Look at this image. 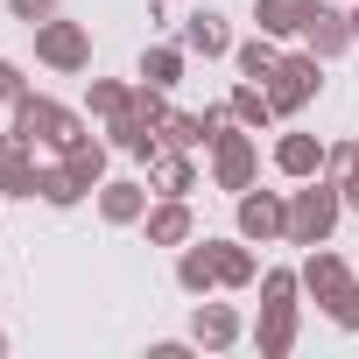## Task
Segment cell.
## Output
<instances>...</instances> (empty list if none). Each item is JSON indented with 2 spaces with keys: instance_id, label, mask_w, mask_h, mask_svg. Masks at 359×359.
I'll return each mask as SVG.
<instances>
[{
  "instance_id": "obj_16",
  "label": "cell",
  "mask_w": 359,
  "mask_h": 359,
  "mask_svg": "<svg viewBox=\"0 0 359 359\" xmlns=\"http://www.w3.org/2000/svg\"><path fill=\"white\" fill-rule=\"evenodd\" d=\"M57 162H64V169H71V176H78V191H85V198H92V191H99V184H106V162H113V141H106V134H92V127H85V134H78V141H71V148H64V155H57Z\"/></svg>"
},
{
  "instance_id": "obj_6",
  "label": "cell",
  "mask_w": 359,
  "mask_h": 359,
  "mask_svg": "<svg viewBox=\"0 0 359 359\" xmlns=\"http://www.w3.org/2000/svg\"><path fill=\"white\" fill-rule=\"evenodd\" d=\"M233 219H240V240L275 247V240H289V191H261V184H247V191L233 198Z\"/></svg>"
},
{
  "instance_id": "obj_14",
  "label": "cell",
  "mask_w": 359,
  "mask_h": 359,
  "mask_svg": "<svg viewBox=\"0 0 359 359\" xmlns=\"http://www.w3.org/2000/svg\"><path fill=\"white\" fill-rule=\"evenodd\" d=\"M191 338H198V352H233V345L247 338V324H240L233 303H205V296H198V310H191Z\"/></svg>"
},
{
  "instance_id": "obj_35",
  "label": "cell",
  "mask_w": 359,
  "mask_h": 359,
  "mask_svg": "<svg viewBox=\"0 0 359 359\" xmlns=\"http://www.w3.org/2000/svg\"><path fill=\"white\" fill-rule=\"evenodd\" d=\"M345 8H352V0H345Z\"/></svg>"
},
{
  "instance_id": "obj_20",
  "label": "cell",
  "mask_w": 359,
  "mask_h": 359,
  "mask_svg": "<svg viewBox=\"0 0 359 359\" xmlns=\"http://www.w3.org/2000/svg\"><path fill=\"white\" fill-rule=\"evenodd\" d=\"M275 176H289V184L324 176V141H317V134H282V141H275Z\"/></svg>"
},
{
  "instance_id": "obj_25",
  "label": "cell",
  "mask_w": 359,
  "mask_h": 359,
  "mask_svg": "<svg viewBox=\"0 0 359 359\" xmlns=\"http://www.w3.org/2000/svg\"><path fill=\"white\" fill-rule=\"evenodd\" d=\"M36 198H43L50 212H71L85 191H78V176H71L64 162H43V169H36Z\"/></svg>"
},
{
  "instance_id": "obj_21",
  "label": "cell",
  "mask_w": 359,
  "mask_h": 359,
  "mask_svg": "<svg viewBox=\"0 0 359 359\" xmlns=\"http://www.w3.org/2000/svg\"><path fill=\"white\" fill-rule=\"evenodd\" d=\"M212 261H219V289H254L261 282L254 240H212Z\"/></svg>"
},
{
  "instance_id": "obj_5",
  "label": "cell",
  "mask_w": 359,
  "mask_h": 359,
  "mask_svg": "<svg viewBox=\"0 0 359 359\" xmlns=\"http://www.w3.org/2000/svg\"><path fill=\"white\" fill-rule=\"evenodd\" d=\"M247 184H261V141H254V127H226L219 141H212V191H247Z\"/></svg>"
},
{
  "instance_id": "obj_12",
  "label": "cell",
  "mask_w": 359,
  "mask_h": 359,
  "mask_svg": "<svg viewBox=\"0 0 359 359\" xmlns=\"http://www.w3.org/2000/svg\"><path fill=\"white\" fill-rule=\"evenodd\" d=\"M36 169H43L36 141L8 127V134H0V198H36Z\"/></svg>"
},
{
  "instance_id": "obj_15",
  "label": "cell",
  "mask_w": 359,
  "mask_h": 359,
  "mask_svg": "<svg viewBox=\"0 0 359 359\" xmlns=\"http://www.w3.org/2000/svg\"><path fill=\"white\" fill-rule=\"evenodd\" d=\"M141 233H148V247H184V240H198V212H191V198H155L148 219H141Z\"/></svg>"
},
{
  "instance_id": "obj_8",
  "label": "cell",
  "mask_w": 359,
  "mask_h": 359,
  "mask_svg": "<svg viewBox=\"0 0 359 359\" xmlns=\"http://www.w3.org/2000/svg\"><path fill=\"white\" fill-rule=\"evenodd\" d=\"M303 50L324 57V64H338L345 50H359V43H352V15H345V0H317V15H310V29H303Z\"/></svg>"
},
{
  "instance_id": "obj_22",
  "label": "cell",
  "mask_w": 359,
  "mask_h": 359,
  "mask_svg": "<svg viewBox=\"0 0 359 359\" xmlns=\"http://www.w3.org/2000/svg\"><path fill=\"white\" fill-rule=\"evenodd\" d=\"M184 64H191V50H184V43H148V50H141V85L176 92V85H184Z\"/></svg>"
},
{
  "instance_id": "obj_17",
  "label": "cell",
  "mask_w": 359,
  "mask_h": 359,
  "mask_svg": "<svg viewBox=\"0 0 359 359\" xmlns=\"http://www.w3.org/2000/svg\"><path fill=\"white\" fill-rule=\"evenodd\" d=\"M310 15H317V0H254V29L261 36H275V43H303V29H310Z\"/></svg>"
},
{
  "instance_id": "obj_30",
  "label": "cell",
  "mask_w": 359,
  "mask_h": 359,
  "mask_svg": "<svg viewBox=\"0 0 359 359\" xmlns=\"http://www.w3.org/2000/svg\"><path fill=\"white\" fill-rule=\"evenodd\" d=\"M22 92H29V78H22V64H15V57H0V99L15 106Z\"/></svg>"
},
{
  "instance_id": "obj_34",
  "label": "cell",
  "mask_w": 359,
  "mask_h": 359,
  "mask_svg": "<svg viewBox=\"0 0 359 359\" xmlns=\"http://www.w3.org/2000/svg\"><path fill=\"white\" fill-rule=\"evenodd\" d=\"M0 352H8V331H0Z\"/></svg>"
},
{
  "instance_id": "obj_19",
  "label": "cell",
  "mask_w": 359,
  "mask_h": 359,
  "mask_svg": "<svg viewBox=\"0 0 359 359\" xmlns=\"http://www.w3.org/2000/svg\"><path fill=\"white\" fill-rule=\"evenodd\" d=\"M176 289H184V296H212V289H219L212 240H184V247H176Z\"/></svg>"
},
{
  "instance_id": "obj_1",
  "label": "cell",
  "mask_w": 359,
  "mask_h": 359,
  "mask_svg": "<svg viewBox=\"0 0 359 359\" xmlns=\"http://www.w3.org/2000/svg\"><path fill=\"white\" fill-rule=\"evenodd\" d=\"M345 219V191L331 184V176H303V184L289 191V247H324Z\"/></svg>"
},
{
  "instance_id": "obj_7",
  "label": "cell",
  "mask_w": 359,
  "mask_h": 359,
  "mask_svg": "<svg viewBox=\"0 0 359 359\" xmlns=\"http://www.w3.org/2000/svg\"><path fill=\"white\" fill-rule=\"evenodd\" d=\"M303 331V303L296 296H261V324H254V352L261 359H289Z\"/></svg>"
},
{
  "instance_id": "obj_33",
  "label": "cell",
  "mask_w": 359,
  "mask_h": 359,
  "mask_svg": "<svg viewBox=\"0 0 359 359\" xmlns=\"http://www.w3.org/2000/svg\"><path fill=\"white\" fill-rule=\"evenodd\" d=\"M345 15H352V43H359V0H352V8H345Z\"/></svg>"
},
{
  "instance_id": "obj_13",
  "label": "cell",
  "mask_w": 359,
  "mask_h": 359,
  "mask_svg": "<svg viewBox=\"0 0 359 359\" xmlns=\"http://www.w3.org/2000/svg\"><path fill=\"white\" fill-rule=\"evenodd\" d=\"M296 275H303V296H310L317 310L352 282V268H345V254H331V240H324V247H303V268H296Z\"/></svg>"
},
{
  "instance_id": "obj_26",
  "label": "cell",
  "mask_w": 359,
  "mask_h": 359,
  "mask_svg": "<svg viewBox=\"0 0 359 359\" xmlns=\"http://www.w3.org/2000/svg\"><path fill=\"white\" fill-rule=\"evenodd\" d=\"M85 106H92L99 120H120V113L134 106V85H127V78H92V92H85Z\"/></svg>"
},
{
  "instance_id": "obj_23",
  "label": "cell",
  "mask_w": 359,
  "mask_h": 359,
  "mask_svg": "<svg viewBox=\"0 0 359 359\" xmlns=\"http://www.w3.org/2000/svg\"><path fill=\"white\" fill-rule=\"evenodd\" d=\"M226 106H233V120H240V127H254V134H261V127H275V120H282V113H275V99H268V85H254V78H240V85H233V99H226Z\"/></svg>"
},
{
  "instance_id": "obj_32",
  "label": "cell",
  "mask_w": 359,
  "mask_h": 359,
  "mask_svg": "<svg viewBox=\"0 0 359 359\" xmlns=\"http://www.w3.org/2000/svg\"><path fill=\"white\" fill-rule=\"evenodd\" d=\"M338 191H345V212H359V169L345 176V184H338Z\"/></svg>"
},
{
  "instance_id": "obj_2",
  "label": "cell",
  "mask_w": 359,
  "mask_h": 359,
  "mask_svg": "<svg viewBox=\"0 0 359 359\" xmlns=\"http://www.w3.org/2000/svg\"><path fill=\"white\" fill-rule=\"evenodd\" d=\"M15 134H29L36 148L64 155V148L85 134V120H78L64 99H50V92H22V99H15Z\"/></svg>"
},
{
  "instance_id": "obj_4",
  "label": "cell",
  "mask_w": 359,
  "mask_h": 359,
  "mask_svg": "<svg viewBox=\"0 0 359 359\" xmlns=\"http://www.w3.org/2000/svg\"><path fill=\"white\" fill-rule=\"evenodd\" d=\"M317 92H324V57H310V50H282V64L268 71V99H275V113L296 120Z\"/></svg>"
},
{
  "instance_id": "obj_29",
  "label": "cell",
  "mask_w": 359,
  "mask_h": 359,
  "mask_svg": "<svg viewBox=\"0 0 359 359\" xmlns=\"http://www.w3.org/2000/svg\"><path fill=\"white\" fill-rule=\"evenodd\" d=\"M8 15H15V22H29V29H43V22L57 15V0H8Z\"/></svg>"
},
{
  "instance_id": "obj_31",
  "label": "cell",
  "mask_w": 359,
  "mask_h": 359,
  "mask_svg": "<svg viewBox=\"0 0 359 359\" xmlns=\"http://www.w3.org/2000/svg\"><path fill=\"white\" fill-rule=\"evenodd\" d=\"M184 352H198V338H155L148 345V359H184Z\"/></svg>"
},
{
  "instance_id": "obj_11",
  "label": "cell",
  "mask_w": 359,
  "mask_h": 359,
  "mask_svg": "<svg viewBox=\"0 0 359 359\" xmlns=\"http://www.w3.org/2000/svg\"><path fill=\"white\" fill-rule=\"evenodd\" d=\"M141 169H148V191H155V198H191V191H198V162H191V148H169V141H162Z\"/></svg>"
},
{
  "instance_id": "obj_27",
  "label": "cell",
  "mask_w": 359,
  "mask_h": 359,
  "mask_svg": "<svg viewBox=\"0 0 359 359\" xmlns=\"http://www.w3.org/2000/svg\"><path fill=\"white\" fill-rule=\"evenodd\" d=\"M324 317H331L338 331H359V275H352V282H345V289L324 303Z\"/></svg>"
},
{
  "instance_id": "obj_28",
  "label": "cell",
  "mask_w": 359,
  "mask_h": 359,
  "mask_svg": "<svg viewBox=\"0 0 359 359\" xmlns=\"http://www.w3.org/2000/svg\"><path fill=\"white\" fill-rule=\"evenodd\" d=\"M352 169H359V141H324V176L331 184H345Z\"/></svg>"
},
{
  "instance_id": "obj_10",
  "label": "cell",
  "mask_w": 359,
  "mask_h": 359,
  "mask_svg": "<svg viewBox=\"0 0 359 359\" xmlns=\"http://www.w3.org/2000/svg\"><path fill=\"white\" fill-rule=\"evenodd\" d=\"M226 127H233V106H205V113H169V120H162V141H169V148H191V155H198V148H212V141H219Z\"/></svg>"
},
{
  "instance_id": "obj_9",
  "label": "cell",
  "mask_w": 359,
  "mask_h": 359,
  "mask_svg": "<svg viewBox=\"0 0 359 359\" xmlns=\"http://www.w3.org/2000/svg\"><path fill=\"white\" fill-rule=\"evenodd\" d=\"M148 205H155L148 176H106V184H99V219L106 226H141Z\"/></svg>"
},
{
  "instance_id": "obj_3",
  "label": "cell",
  "mask_w": 359,
  "mask_h": 359,
  "mask_svg": "<svg viewBox=\"0 0 359 359\" xmlns=\"http://www.w3.org/2000/svg\"><path fill=\"white\" fill-rule=\"evenodd\" d=\"M36 64H43V71H57V78L92 71V29H85V22H71V15H50V22L36 29Z\"/></svg>"
},
{
  "instance_id": "obj_24",
  "label": "cell",
  "mask_w": 359,
  "mask_h": 359,
  "mask_svg": "<svg viewBox=\"0 0 359 359\" xmlns=\"http://www.w3.org/2000/svg\"><path fill=\"white\" fill-rule=\"evenodd\" d=\"M233 64H240V78H254V85H268V71H275V64H282V43H275V36H261V29H254V36H247V43H233Z\"/></svg>"
},
{
  "instance_id": "obj_18",
  "label": "cell",
  "mask_w": 359,
  "mask_h": 359,
  "mask_svg": "<svg viewBox=\"0 0 359 359\" xmlns=\"http://www.w3.org/2000/svg\"><path fill=\"white\" fill-rule=\"evenodd\" d=\"M184 50L191 57H233V29H226V15L219 8H198V15H184Z\"/></svg>"
}]
</instances>
